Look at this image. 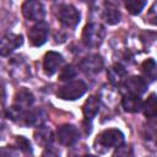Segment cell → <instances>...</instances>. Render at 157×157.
I'll return each instance as SVG.
<instances>
[{
    "label": "cell",
    "instance_id": "obj_19",
    "mask_svg": "<svg viewBox=\"0 0 157 157\" xmlns=\"http://www.w3.org/2000/svg\"><path fill=\"white\" fill-rule=\"evenodd\" d=\"M103 18L108 25H115L120 21V12L113 4L105 2V9L103 11Z\"/></svg>",
    "mask_w": 157,
    "mask_h": 157
},
{
    "label": "cell",
    "instance_id": "obj_15",
    "mask_svg": "<svg viewBox=\"0 0 157 157\" xmlns=\"http://www.w3.org/2000/svg\"><path fill=\"white\" fill-rule=\"evenodd\" d=\"M121 105L123 108L129 112V113H136L139 110L142 109V101L140 97L137 96H132V94H124L123 101H121Z\"/></svg>",
    "mask_w": 157,
    "mask_h": 157
},
{
    "label": "cell",
    "instance_id": "obj_18",
    "mask_svg": "<svg viewBox=\"0 0 157 157\" xmlns=\"http://www.w3.org/2000/svg\"><path fill=\"white\" fill-rule=\"evenodd\" d=\"M34 102V97L33 94L28 91V90H20L16 96H15V104L13 105H17L22 109H26L27 107H29L32 103Z\"/></svg>",
    "mask_w": 157,
    "mask_h": 157
},
{
    "label": "cell",
    "instance_id": "obj_10",
    "mask_svg": "<svg viewBox=\"0 0 157 157\" xmlns=\"http://www.w3.org/2000/svg\"><path fill=\"white\" fill-rule=\"evenodd\" d=\"M44 120H45L44 112L40 109H36V110H25L21 114L17 123L26 126H39L43 124Z\"/></svg>",
    "mask_w": 157,
    "mask_h": 157
},
{
    "label": "cell",
    "instance_id": "obj_2",
    "mask_svg": "<svg viewBox=\"0 0 157 157\" xmlns=\"http://www.w3.org/2000/svg\"><path fill=\"white\" fill-rule=\"evenodd\" d=\"M105 36V29L99 23H88L82 32V42L91 48H96L102 44Z\"/></svg>",
    "mask_w": 157,
    "mask_h": 157
},
{
    "label": "cell",
    "instance_id": "obj_26",
    "mask_svg": "<svg viewBox=\"0 0 157 157\" xmlns=\"http://www.w3.org/2000/svg\"><path fill=\"white\" fill-rule=\"evenodd\" d=\"M42 157H59V152H58L55 148L47 147V150L43 152Z\"/></svg>",
    "mask_w": 157,
    "mask_h": 157
},
{
    "label": "cell",
    "instance_id": "obj_14",
    "mask_svg": "<svg viewBox=\"0 0 157 157\" xmlns=\"http://www.w3.org/2000/svg\"><path fill=\"white\" fill-rule=\"evenodd\" d=\"M99 110V99L96 96H91L88 97V99L85 102L83 107H82V112H83V117L87 121H91L96 114Z\"/></svg>",
    "mask_w": 157,
    "mask_h": 157
},
{
    "label": "cell",
    "instance_id": "obj_13",
    "mask_svg": "<svg viewBox=\"0 0 157 157\" xmlns=\"http://www.w3.org/2000/svg\"><path fill=\"white\" fill-rule=\"evenodd\" d=\"M107 76L109 82L113 86H120L121 83L125 82V77H126V70L123 65L120 64H114L112 65L108 71H107Z\"/></svg>",
    "mask_w": 157,
    "mask_h": 157
},
{
    "label": "cell",
    "instance_id": "obj_28",
    "mask_svg": "<svg viewBox=\"0 0 157 157\" xmlns=\"http://www.w3.org/2000/svg\"><path fill=\"white\" fill-rule=\"evenodd\" d=\"M85 157H96V156H93V155H87V156H85Z\"/></svg>",
    "mask_w": 157,
    "mask_h": 157
},
{
    "label": "cell",
    "instance_id": "obj_20",
    "mask_svg": "<svg viewBox=\"0 0 157 157\" xmlns=\"http://www.w3.org/2000/svg\"><path fill=\"white\" fill-rule=\"evenodd\" d=\"M142 113L146 118H155L157 117V96L155 93H151L146 102L142 105Z\"/></svg>",
    "mask_w": 157,
    "mask_h": 157
},
{
    "label": "cell",
    "instance_id": "obj_22",
    "mask_svg": "<svg viewBox=\"0 0 157 157\" xmlns=\"http://www.w3.org/2000/svg\"><path fill=\"white\" fill-rule=\"evenodd\" d=\"M145 5H146V1H142V0H129L125 2V7L131 15L140 13L141 10L145 7Z\"/></svg>",
    "mask_w": 157,
    "mask_h": 157
},
{
    "label": "cell",
    "instance_id": "obj_7",
    "mask_svg": "<svg viewBox=\"0 0 157 157\" xmlns=\"http://www.w3.org/2000/svg\"><path fill=\"white\" fill-rule=\"evenodd\" d=\"M58 140L61 145L71 146L78 140V130L71 124H64L58 128Z\"/></svg>",
    "mask_w": 157,
    "mask_h": 157
},
{
    "label": "cell",
    "instance_id": "obj_5",
    "mask_svg": "<svg viewBox=\"0 0 157 157\" xmlns=\"http://www.w3.org/2000/svg\"><path fill=\"white\" fill-rule=\"evenodd\" d=\"M58 16H59L60 22L65 27H69V28H74L80 21L78 11L72 5H69V4H64L59 6Z\"/></svg>",
    "mask_w": 157,
    "mask_h": 157
},
{
    "label": "cell",
    "instance_id": "obj_17",
    "mask_svg": "<svg viewBox=\"0 0 157 157\" xmlns=\"http://www.w3.org/2000/svg\"><path fill=\"white\" fill-rule=\"evenodd\" d=\"M34 140L38 145H40L43 147H49V145L54 140L53 131L49 128H39L34 132Z\"/></svg>",
    "mask_w": 157,
    "mask_h": 157
},
{
    "label": "cell",
    "instance_id": "obj_24",
    "mask_svg": "<svg viewBox=\"0 0 157 157\" xmlns=\"http://www.w3.org/2000/svg\"><path fill=\"white\" fill-rule=\"evenodd\" d=\"M76 75V70L72 65H66L61 71H60V75H59V78L61 81H67V80H71L72 77H75Z\"/></svg>",
    "mask_w": 157,
    "mask_h": 157
},
{
    "label": "cell",
    "instance_id": "obj_11",
    "mask_svg": "<svg viewBox=\"0 0 157 157\" xmlns=\"http://www.w3.org/2000/svg\"><path fill=\"white\" fill-rule=\"evenodd\" d=\"M103 67V60L99 55L97 54H93V55H90L87 58H85L81 63H80V69L88 74V75H94V74H98Z\"/></svg>",
    "mask_w": 157,
    "mask_h": 157
},
{
    "label": "cell",
    "instance_id": "obj_4",
    "mask_svg": "<svg viewBox=\"0 0 157 157\" xmlns=\"http://www.w3.org/2000/svg\"><path fill=\"white\" fill-rule=\"evenodd\" d=\"M49 32V26L47 22L40 21L36 23L29 31H28V40L32 47H40L47 42Z\"/></svg>",
    "mask_w": 157,
    "mask_h": 157
},
{
    "label": "cell",
    "instance_id": "obj_16",
    "mask_svg": "<svg viewBox=\"0 0 157 157\" xmlns=\"http://www.w3.org/2000/svg\"><path fill=\"white\" fill-rule=\"evenodd\" d=\"M141 72L146 82H153L157 80V64L153 59H147L141 65Z\"/></svg>",
    "mask_w": 157,
    "mask_h": 157
},
{
    "label": "cell",
    "instance_id": "obj_27",
    "mask_svg": "<svg viewBox=\"0 0 157 157\" xmlns=\"http://www.w3.org/2000/svg\"><path fill=\"white\" fill-rule=\"evenodd\" d=\"M0 156H1V157H13V155H12L11 150H10V148H7V147H2V148H1Z\"/></svg>",
    "mask_w": 157,
    "mask_h": 157
},
{
    "label": "cell",
    "instance_id": "obj_3",
    "mask_svg": "<svg viewBox=\"0 0 157 157\" xmlns=\"http://www.w3.org/2000/svg\"><path fill=\"white\" fill-rule=\"evenodd\" d=\"M87 91V86L83 81H71L58 90V97L65 101H75L82 97Z\"/></svg>",
    "mask_w": 157,
    "mask_h": 157
},
{
    "label": "cell",
    "instance_id": "obj_12",
    "mask_svg": "<svg viewBox=\"0 0 157 157\" xmlns=\"http://www.w3.org/2000/svg\"><path fill=\"white\" fill-rule=\"evenodd\" d=\"M64 59L63 55L56 53V52H48L44 56V61H43V69L45 71L47 75H53L58 71V69L60 67V65L63 64Z\"/></svg>",
    "mask_w": 157,
    "mask_h": 157
},
{
    "label": "cell",
    "instance_id": "obj_8",
    "mask_svg": "<svg viewBox=\"0 0 157 157\" xmlns=\"http://www.w3.org/2000/svg\"><path fill=\"white\" fill-rule=\"evenodd\" d=\"M124 88H125V94H132L140 97L142 93L146 92L147 90V82L145 78L140 76H131L130 78L125 80L124 82Z\"/></svg>",
    "mask_w": 157,
    "mask_h": 157
},
{
    "label": "cell",
    "instance_id": "obj_6",
    "mask_svg": "<svg viewBox=\"0 0 157 157\" xmlns=\"http://www.w3.org/2000/svg\"><path fill=\"white\" fill-rule=\"evenodd\" d=\"M22 13L29 21L40 22L45 15V10L42 2L39 1H26L22 5Z\"/></svg>",
    "mask_w": 157,
    "mask_h": 157
},
{
    "label": "cell",
    "instance_id": "obj_9",
    "mask_svg": "<svg viewBox=\"0 0 157 157\" xmlns=\"http://www.w3.org/2000/svg\"><path fill=\"white\" fill-rule=\"evenodd\" d=\"M23 42V38L21 34H13V33H6L1 37V44H0V53L2 56L10 54L12 50L17 49Z\"/></svg>",
    "mask_w": 157,
    "mask_h": 157
},
{
    "label": "cell",
    "instance_id": "obj_21",
    "mask_svg": "<svg viewBox=\"0 0 157 157\" xmlns=\"http://www.w3.org/2000/svg\"><path fill=\"white\" fill-rule=\"evenodd\" d=\"M144 136L147 140H157V117L151 118L144 126Z\"/></svg>",
    "mask_w": 157,
    "mask_h": 157
},
{
    "label": "cell",
    "instance_id": "obj_25",
    "mask_svg": "<svg viewBox=\"0 0 157 157\" xmlns=\"http://www.w3.org/2000/svg\"><path fill=\"white\" fill-rule=\"evenodd\" d=\"M16 144H17V146L20 147V150L23 151V152H31V151H32L29 141H28L26 137H23V136H18V137L16 139Z\"/></svg>",
    "mask_w": 157,
    "mask_h": 157
},
{
    "label": "cell",
    "instance_id": "obj_23",
    "mask_svg": "<svg viewBox=\"0 0 157 157\" xmlns=\"http://www.w3.org/2000/svg\"><path fill=\"white\" fill-rule=\"evenodd\" d=\"M112 157H135L134 150L130 145H120L117 147Z\"/></svg>",
    "mask_w": 157,
    "mask_h": 157
},
{
    "label": "cell",
    "instance_id": "obj_1",
    "mask_svg": "<svg viewBox=\"0 0 157 157\" xmlns=\"http://www.w3.org/2000/svg\"><path fill=\"white\" fill-rule=\"evenodd\" d=\"M124 141V135L120 130L118 129H109V130H104L103 132H101L96 141V150H101V151H107L110 147H118L123 144Z\"/></svg>",
    "mask_w": 157,
    "mask_h": 157
}]
</instances>
